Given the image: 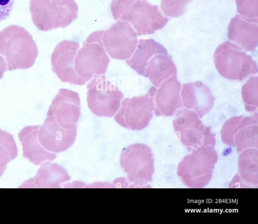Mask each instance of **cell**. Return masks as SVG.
I'll list each match as a JSON object with an SVG mask.
<instances>
[{"instance_id":"obj_15","label":"cell","mask_w":258,"mask_h":224,"mask_svg":"<svg viewBox=\"0 0 258 224\" xmlns=\"http://www.w3.org/2000/svg\"><path fill=\"white\" fill-rule=\"evenodd\" d=\"M38 127L39 125H28L18 133L23 156L36 166L51 162L56 157L55 154L46 151L39 143L37 138Z\"/></svg>"},{"instance_id":"obj_24","label":"cell","mask_w":258,"mask_h":224,"mask_svg":"<svg viewBox=\"0 0 258 224\" xmlns=\"http://www.w3.org/2000/svg\"><path fill=\"white\" fill-rule=\"evenodd\" d=\"M6 71H7L6 65L4 61L0 57V79L2 78Z\"/></svg>"},{"instance_id":"obj_3","label":"cell","mask_w":258,"mask_h":224,"mask_svg":"<svg viewBox=\"0 0 258 224\" xmlns=\"http://www.w3.org/2000/svg\"><path fill=\"white\" fill-rule=\"evenodd\" d=\"M120 164L134 187H146L152 181L154 158L151 148L146 144L137 143L124 148L120 155Z\"/></svg>"},{"instance_id":"obj_14","label":"cell","mask_w":258,"mask_h":224,"mask_svg":"<svg viewBox=\"0 0 258 224\" xmlns=\"http://www.w3.org/2000/svg\"><path fill=\"white\" fill-rule=\"evenodd\" d=\"M159 87L155 95V114L158 116H172L181 106V84L176 76H173Z\"/></svg>"},{"instance_id":"obj_5","label":"cell","mask_w":258,"mask_h":224,"mask_svg":"<svg viewBox=\"0 0 258 224\" xmlns=\"http://www.w3.org/2000/svg\"><path fill=\"white\" fill-rule=\"evenodd\" d=\"M156 90L151 87L145 95L124 99L114 116L116 122L121 126L133 130L146 128L153 116Z\"/></svg>"},{"instance_id":"obj_18","label":"cell","mask_w":258,"mask_h":224,"mask_svg":"<svg viewBox=\"0 0 258 224\" xmlns=\"http://www.w3.org/2000/svg\"><path fill=\"white\" fill-rule=\"evenodd\" d=\"M177 69L172 59L163 55H156L149 60L143 77L148 78L157 87L173 76H176Z\"/></svg>"},{"instance_id":"obj_8","label":"cell","mask_w":258,"mask_h":224,"mask_svg":"<svg viewBox=\"0 0 258 224\" xmlns=\"http://www.w3.org/2000/svg\"><path fill=\"white\" fill-rule=\"evenodd\" d=\"M214 64L222 77L232 81H241L258 72L257 64L250 56L235 49L229 44H224L218 49Z\"/></svg>"},{"instance_id":"obj_10","label":"cell","mask_w":258,"mask_h":224,"mask_svg":"<svg viewBox=\"0 0 258 224\" xmlns=\"http://www.w3.org/2000/svg\"><path fill=\"white\" fill-rule=\"evenodd\" d=\"M77 126L70 129L60 127L51 115H46L43 124L38 127L37 138L46 151L57 153L66 151L74 143Z\"/></svg>"},{"instance_id":"obj_19","label":"cell","mask_w":258,"mask_h":224,"mask_svg":"<svg viewBox=\"0 0 258 224\" xmlns=\"http://www.w3.org/2000/svg\"><path fill=\"white\" fill-rule=\"evenodd\" d=\"M105 40L110 56L120 60L129 58L136 44L135 35L130 32L122 35L120 32L112 31L107 35Z\"/></svg>"},{"instance_id":"obj_6","label":"cell","mask_w":258,"mask_h":224,"mask_svg":"<svg viewBox=\"0 0 258 224\" xmlns=\"http://www.w3.org/2000/svg\"><path fill=\"white\" fill-rule=\"evenodd\" d=\"M87 88L88 107L93 114L111 117L116 113L123 95L104 76H94Z\"/></svg>"},{"instance_id":"obj_16","label":"cell","mask_w":258,"mask_h":224,"mask_svg":"<svg viewBox=\"0 0 258 224\" xmlns=\"http://www.w3.org/2000/svg\"><path fill=\"white\" fill-rule=\"evenodd\" d=\"M70 179V176L62 167L46 162L39 168L36 175L24 182L21 187L59 188Z\"/></svg>"},{"instance_id":"obj_23","label":"cell","mask_w":258,"mask_h":224,"mask_svg":"<svg viewBox=\"0 0 258 224\" xmlns=\"http://www.w3.org/2000/svg\"><path fill=\"white\" fill-rule=\"evenodd\" d=\"M15 0H0V22L8 18L14 6Z\"/></svg>"},{"instance_id":"obj_2","label":"cell","mask_w":258,"mask_h":224,"mask_svg":"<svg viewBox=\"0 0 258 224\" xmlns=\"http://www.w3.org/2000/svg\"><path fill=\"white\" fill-rule=\"evenodd\" d=\"M191 151L179 163L177 174L186 186L203 188L212 177L218 154L211 146L202 145Z\"/></svg>"},{"instance_id":"obj_17","label":"cell","mask_w":258,"mask_h":224,"mask_svg":"<svg viewBox=\"0 0 258 224\" xmlns=\"http://www.w3.org/2000/svg\"><path fill=\"white\" fill-rule=\"evenodd\" d=\"M256 148H249L242 151L238 158L239 175L233 179L235 184L250 187L257 186V157Z\"/></svg>"},{"instance_id":"obj_20","label":"cell","mask_w":258,"mask_h":224,"mask_svg":"<svg viewBox=\"0 0 258 224\" xmlns=\"http://www.w3.org/2000/svg\"><path fill=\"white\" fill-rule=\"evenodd\" d=\"M163 48L153 40L141 41L133 57L126 61L127 64L139 74L143 76L148 60L155 54L165 53Z\"/></svg>"},{"instance_id":"obj_4","label":"cell","mask_w":258,"mask_h":224,"mask_svg":"<svg viewBox=\"0 0 258 224\" xmlns=\"http://www.w3.org/2000/svg\"><path fill=\"white\" fill-rule=\"evenodd\" d=\"M173 126L182 144L189 151L202 145L214 147L215 134L210 127L203 124L195 112L186 109L179 110Z\"/></svg>"},{"instance_id":"obj_7","label":"cell","mask_w":258,"mask_h":224,"mask_svg":"<svg viewBox=\"0 0 258 224\" xmlns=\"http://www.w3.org/2000/svg\"><path fill=\"white\" fill-rule=\"evenodd\" d=\"M221 138L226 144L236 148L240 152L249 148H257L258 114L249 116H236L224 123Z\"/></svg>"},{"instance_id":"obj_9","label":"cell","mask_w":258,"mask_h":224,"mask_svg":"<svg viewBox=\"0 0 258 224\" xmlns=\"http://www.w3.org/2000/svg\"><path fill=\"white\" fill-rule=\"evenodd\" d=\"M47 115L52 116L62 128L70 129L77 126L81 115L79 94L69 89H60L52 100Z\"/></svg>"},{"instance_id":"obj_12","label":"cell","mask_w":258,"mask_h":224,"mask_svg":"<svg viewBox=\"0 0 258 224\" xmlns=\"http://www.w3.org/2000/svg\"><path fill=\"white\" fill-rule=\"evenodd\" d=\"M109 62L102 47L91 44L82 48L78 53L74 68L78 75L87 82L94 76L104 74Z\"/></svg>"},{"instance_id":"obj_21","label":"cell","mask_w":258,"mask_h":224,"mask_svg":"<svg viewBox=\"0 0 258 224\" xmlns=\"http://www.w3.org/2000/svg\"><path fill=\"white\" fill-rule=\"evenodd\" d=\"M18 156V148L13 136L0 129V178L7 164Z\"/></svg>"},{"instance_id":"obj_1","label":"cell","mask_w":258,"mask_h":224,"mask_svg":"<svg viewBox=\"0 0 258 224\" xmlns=\"http://www.w3.org/2000/svg\"><path fill=\"white\" fill-rule=\"evenodd\" d=\"M38 52L32 35L24 27L11 25L0 31V57L7 70L29 68L34 65Z\"/></svg>"},{"instance_id":"obj_22","label":"cell","mask_w":258,"mask_h":224,"mask_svg":"<svg viewBox=\"0 0 258 224\" xmlns=\"http://www.w3.org/2000/svg\"><path fill=\"white\" fill-rule=\"evenodd\" d=\"M241 96L245 109L254 112L258 107V77H250L241 88Z\"/></svg>"},{"instance_id":"obj_11","label":"cell","mask_w":258,"mask_h":224,"mask_svg":"<svg viewBox=\"0 0 258 224\" xmlns=\"http://www.w3.org/2000/svg\"><path fill=\"white\" fill-rule=\"evenodd\" d=\"M78 44L63 41L55 48L51 56L52 70L64 83L83 86L86 82L80 78L74 68V59Z\"/></svg>"},{"instance_id":"obj_13","label":"cell","mask_w":258,"mask_h":224,"mask_svg":"<svg viewBox=\"0 0 258 224\" xmlns=\"http://www.w3.org/2000/svg\"><path fill=\"white\" fill-rule=\"evenodd\" d=\"M181 97L183 106L194 110L200 118L210 111L215 101L210 89L202 82L184 84Z\"/></svg>"}]
</instances>
